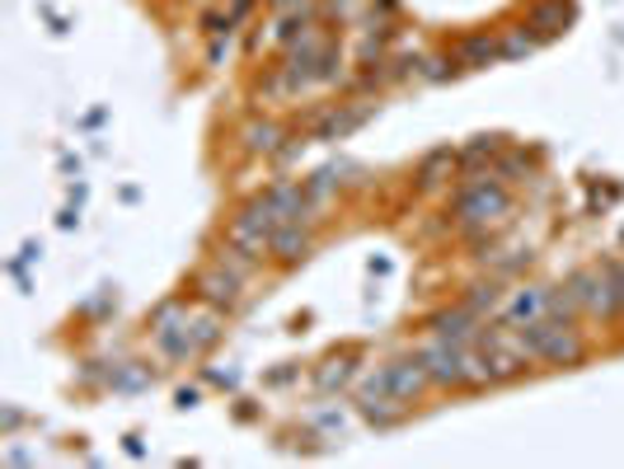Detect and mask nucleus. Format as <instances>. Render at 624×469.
<instances>
[{
	"instance_id": "obj_1",
	"label": "nucleus",
	"mask_w": 624,
	"mask_h": 469,
	"mask_svg": "<svg viewBox=\"0 0 624 469\" xmlns=\"http://www.w3.org/2000/svg\"><path fill=\"white\" fill-rule=\"evenodd\" d=\"M517 338H521V348L526 356L536 366H549V371H578L587 356H592V338L582 333V319H530V324H517Z\"/></svg>"
},
{
	"instance_id": "obj_2",
	"label": "nucleus",
	"mask_w": 624,
	"mask_h": 469,
	"mask_svg": "<svg viewBox=\"0 0 624 469\" xmlns=\"http://www.w3.org/2000/svg\"><path fill=\"white\" fill-rule=\"evenodd\" d=\"M512 212V188L498 174H480V179H455V193L447 198V221L455 225V235L470 231H488Z\"/></svg>"
},
{
	"instance_id": "obj_3",
	"label": "nucleus",
	"mask_w": 624,
	"mask_h": 469,
	"mask_svg": "<svg viewBox=\"0 0 624 469\" xmlns=\"http://www.w3.org/2000/svg\"><path fill=\"white\" fill-rule=\"evenodd\" d=\"M245 273H235L230 263H222L216 258L212 268H202L193 281H189V296L193 300H202L207 310H216V315H240V306H245Z\"/></svg>"
},
{
	"instance_id": "obj_4",
	"label": "nucleus",
	"mask_w": 624,
	"mask_h": 469,
	"mask_svg": "<svg viewBox=\"0 0 624 469\" xmlns=\"http://www.w3.org/2000/svg\"><path fill=\"white\" fill-rule=\"evenodd\" d=\"M362 390L390 394V399H399V404L413 408V404L432 390V381H428V371H423V362H418V352H413V356H395V362H380L372 375H366Z\"/></svg>"
},
{
	"instance_id": "obj_5",
	"label": "nucleus",
	"mask_w": 624,
	"mask_h": 469,
	"mask_svg": "<svg viewBox=\"0 0 624 469\" xmlns=\"http://www.w3.org/2000/svg\"><path fill=\"white\" fill-rule=\"evenodd\" d=\"M418 362H423L432 390L470 394V343H447V338H432L428 348H418Z\"/></svg>"
},
{
	"instance_id": "obj_6",
	"label": "nucleus",
	"mask_w": 624,
	"mask_h": 469,
	"mask_svg": "<svg viewBox=\"0 0 624 469\" xmlns=\"http://www.w3.org/2000/svg\"><path fill=\"white\" fill-rule=\"evenodd\" d=\"M563 281H568V291L578 296L582 319H592V324H615V296H611V277H605L601 263L573 268Z\"/></svg>"
},
{
	"instance_id": "obj_7",
	"label": "nucleus",
	"mask_w": 624,
	"mask_h": 469,
	"mask_svg": "<svg viewBox=\"0 0 624 469\" xmlns=\"http://www.w3.org/2000/svg\"><path fill=\"white\" fill-rule=\"evenodd\" d=\"M315 249H320L315 221H287L268 235V263H278V268H301Z\"/></svg>"
},
{
	"instance_id": "obj_8",
	"label": "nucleus",
	"mask_w": 624,
	"mask_h": 469,
	"mask_svg": "<svg viewBox=\"0 0 624 469\" xmlns=\"http://www.w3.org/2000/svg\"><path fill=\"white\" fill-rule=\"evenodd\" d=\"M578 24V14L568 0H530L521 10V29L536 38V43H549V38H563L568 29Z\"/></svg>"
},
{
	"instance_id": "obj_9",
	"label": "nucleus",
	"mask_w": 624,
	"mask_h": 469,
	"mask_svg": "<svg viewBox=\"0 0 624 469\" xmlns=\"http://www.w3.org/2000/svg\"><path fill=\"white\" fill-rule=\"evenodd\" d=\"M423 329L432 338H447V343H474L484 329V315L480 310H470L465 300H455V306H442V310H432L423 319Z\"/></svg>"
},
{
	"instance_id": "obj_10",
	"label": "nucleus",
	"mask_w": 624,
	"mask_h": 469,
	"mask_svg": "<svg viewBox=\"0 0 624 469\" xmlns=\"http://www.w3.org/2000/svg\"><path fill=\"white\" fill-rule=\"evenodd\" d=\"M376 118V104L372 99H357V104H334L324 113V118L315 122V131H310V137L315 141H343V137H353L357 127H366Z\"/></svg>"
},
{
	"instance_id": "obj_11",
	"label": "nucleus",
	"mask_w": 624,
	"mask_h": 469,
	"mask_svg": "<svg viewBox=\"0 0 624 469\" xmlns=\"http://www.w3.org/2000/svg\"><path fill=\"white\" fill-rule=\"evenodd\" d=\"M451 56H455V66H461V71H484V66H498L503 62V43H498V33L474 29V33L455 38Z\"/></svg>"
},
{
	"instance_id": "obj_12",
	"label": "nucleus",
	"mask_w": 624,
	"mask_h": 469,
	"mask_svg": "<svg viewBox=\"0 0 624 469\" xmlns=\"http://www.w3.org/2000/svg\"><path fill=\"white\" fill-rule=\"evenodd\" d=\"M507 150V137L488 131V137H474L470 146L455 150V179H480V174H493V164Z\"/></svg>"
},
{
	"instance_id": "obj_13",
	"label": "nucleus",
	"mask_w": 624,
	"mask_h": 469,
	"mask_svg": "<svg viewBox=\"0 0 624 469\" xmlns=\"http://www.w3.org/2000/svg\"><path fill=\"white\" fill-rule=\"evenodd\" d=\"M451 179H455V146H437L413 164V193H437Z\"/></svg>"
},
{
	"instance_id": "obj_14",
	"label": "nucleus",
	"mask_w": 624,
	"mask_h": 469,
	"mask_svg": "<svg viewBox=\"0 0 624 469\" xmlns=\"http://www.w3.org/2000/svg\"><path fill=\"white\" fill-rule=\"evenodd\" d=\"M357 413H362V423H372L376 431H390L409 418V404L390 399V394H376V390H357Z\"/></svg>"
},
{
	"instance_id": "obj_15",
	"label": "nucleus",
	"mask_w": 624,
	"mask_h": 469,
	"mask_svg": "<svg viewBox=\"0 0 624 469\" xmlns=\"http://www.w3.org/2000/svg\"><path fill=\"white\" fill-rule=\"evenodd\" d=\"M287 141V127L278 118H249L240 127V146H245V156H278Z\"/></svg>"
},
{
	"instance_id": "obj_16",
	"label": "nucleus",
	"mask_w": 624,
	"mask_h": 469,
	"mask_svg": "<svg viewBox=\"0 0 624 469\" xmlns=\"http://www.w3.org/2000/svg\"><path fill=\"white\" fill-rule=\"evenodd\" d=\"M545 306H549V287H517L503 300L498 319H507V324H530V319L545 315Z\"/></svg>"
},
{
	"instance_id": "obj_17",
	"label": "nucleus",
	"mask_w": 624,
	"mask_h": 469,
	"mask_svg": "<svg viewBox=\"0 0 624 469\" xmlns=\"http://www.w3.org/2000/svg\"><path fill=\"white\" fill-rule=\"evenodd\" d=\"M461 300L470 310H480L484 319L493 315V310H503V300H507V291H503V277L498 273H488V277H474L470 287L461 291Z\"/></svg>"
},
{
	"instance_id": "obj_18",
	"label": "nucleus",
	"mask_w": 624,
	"mask_h": 469,
	"mask_svg": "<svg viewBox=\"0 0 624 469\" xmlns=\"http://www.w3.org/2000/svg\"><path fill=\"white\" fill-rule=\"evenodd\" d=\"M536 169H540V156H536V150L507 146L503 156H498V164H493V174H498V179L512 188V183H521V179H536Z\"/></svg>"
},
{
	"instance_id": "obj_19",
	"label": "nucleus",
	"mask_w": 624,
	"mask_h": 469,
	"mask_svg": "<svg viewBox=\"0 0 624 469\" xmlns=\"http://www.w3.org/2000/svg\"><path fill=\"white\" fill-rule=\"evenodd\" d=\"M222 319H226V315H216V310H212V315H197L193 324H189V343H193V356L212 352L216 343H222V333H226V329H222Z\"/></svg>"
},
{
	"instance_id": "obj_20",
	"label": "nucleus",
	"mask_w": 624,
	"mask_h": 469,
	"mask_svg": "<svg viewBox=\"0 0 624 469\" xmlns=\"http://www.w3.org/2000/svg\"><path fill=\"white\" fill-rule=\"evenodd\" d=\"M347 381H353V356H329V362L315 371L320 390H343Z\"/></svg>"
},
{
	"instance_id": "obj_21",
	"label": "nucleus",
	"mask_w": 624,
	"mask_h": 469,
	"mask_svg": "<svg viewBox=\"0 0 624 469\" xmlns=\"http://www.w3.org/2000/svg\"><path fill=\"white\" fill-rule=\"evenodd\" d=\"M611 277V296H615V324H624V258H605L601 263Z\"/></svg>"
},
{
	"instance_id": "obj_22",
	"label": "nucleus",
	"mask_w": 624,
	"mask_h": 469,
	"mask_svg": "<svg viewBox=\"0 0 624 469\" xmlns=\"http://www.w3.org/2000/svg\"><path fill=\"white\" fill-rule=\"evenodd\" d=\"M207 381L222 385V390H235V385H240V375H235V371H207Z\"/></svg>"
},
{
	"instance_id": "obj_23",
	"label": "nucleus",
	"mask_w": 624,
	"mask_h": 469,
	"mask_svg": "<svg viewBox=\"0 0 624 469\" xmlns=\"http://www.w3.org/2000/svg\"><path fill=\"white\" fill-rule=\"evenodd\" d=\"M197 399H202V394H197L193 385H183V390L174 394V404H179V408H197Z\"/></svg>"
},
{
	"instance_id": "obj_24",
	"label": "nucleus",
	"mask_w": 624,
	"mask_h": 469,
	"mask_svg": "<svg viewBox=\"0 0 624 469\" xmlns=\"http://www.w3.org/2000/svg\"><path fill=\"white\" fill-rule=\"evenodd\" d=\"M57 225H62V231H76V225H80V212H76V206H66V212L57 216Z\"/></svg>"
},
{
	"instance_id": "obj_25",
	"label": "nucleus",
	"mask_w": 624,
	"mask_h": 469,
	"mask_svg": "<svg viewBox=\"0 0 624 469\" xmlns=\"http://www.w3.org/2000/svg\"><path fill=\"white\" fill-rule=\"evenodd\" d=\"M372 10H380V14H395V10H399V0H372Z\"/></svg>"
},
{
	"instance_id": "obj_26",
	"label": "nucleus",
	"mask_w": 624,
	"mask_h": 469,
	"mask_svg": "<svg viewBox=\"0 0 624 469\" xmlns=\"http://www.w3.org/2000/svg\"><path fill=\"white\" fill-rule=\"evenodd\" d=\"M197 6H230V0H197Z\"/></svg>"
}]
</instances>
